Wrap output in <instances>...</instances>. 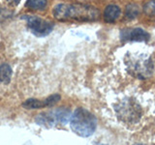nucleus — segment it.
I'll use <instances>...</instances> for the list:
<instances>
[{
  "label": "nucleus",
  "instance_id": "9b49d317",
  "mask_svg": "<svg viewBox=\"0 0 155 145\" xmlns=\"http://www.w3.org/2000/svg\"><path fill=\"white\" fill-rule=\"evenodd\" d=\"M22 106L26 109H36L45 108V105H44V101L37 99H28L25 102H23Z\"/></svg>",
  "mask_w": 155,
  "mask_h": 145
},
{
  "label": "nucleus",
  "instance_id": "1a4fd4ad",
  "mask_svg": "<svg viewBox=\"0 0 155 145\" xmlns=\"http://www.w3.org/2000/svg\"><path fill=\"white\" fill-rule=\"evenodd\" d=\"M52 113L54 115L56 123H60V124H66L68 121H69V119L72 117L70 109L64 108H60L53 110Z\"/></svg>",
  "mask_w": 155,
  "mask_h": 145
},
{
  "label": "nucleus",
  "instance_id": "4468645a",
  "mask_svg": "<svg viewBox=\"0 0 155 145\" xmlns=\"http://www.w3.org/2000/svg\"><path fill=\"white\" fill-rule=\"evenodd\" d=\"M61 97L59 94H52L50 97H48L46 100H44V105H45V108L46 106H52L56 105L58 102L60 101Z\"/></svg>",
  "mask_w": 155,
  "mask_h": 145
},
{
  "label": "nucleus",
  "instance_id": "9d476101",
  "mask_svg": "<svg viewBox=\"0 0 155 145\" xmlns=\"http://www.w3.org/2000/svg\"><path fill=\"white\" fill-rule=\"evenodd\" d=\"M12 68L8 63L0 65V84H8L12 77Z\"/></svg>",
  "mask_w": 155,
  "mask_h": 145
},
{
  "label": "nucleus",
  "instance_id": "ddd939ff",
  "mask_svg": "<svg viewBox=\"0 0 155 145\" xmlns=\"http://www.w3.org/2000/svg\"><path fill=\"white\" fill-rule=\"evenodd\" d=\"M48 5L46 0H29L25 3V7L31 10H44Z\"/></svg>",
  "mask_w": 155,
  "mask_h": 145
},
{
  "label": "nucleus",
  "instance_id": "f3484780",
  "mask_svg": "<svg viewBox=\"0 0 155 145\" xmlns=\"http://www.w3.org/2000/svg\"><path fill=\"white\" fill-rule=\"evenodd\" d=\"M135 145H143V144H140V143H138V144H135Z\"/></svg>",
  "mask_w": 155,
  "mask_h": 145
},
{
  "label": "nucleus",
  "instance_id": "f257e3e1",
  "mask_svg": "<svg viewBox=\"0 0 155 145\" xmlns=\"http://www.w3.org/2000/svg\"><path fill=\"white\" fill-rule=\"evenodd\" d=\"M52 14L54 18L60 21H94L100 17L98 8L82 3L57 4L53 8Z\"/></svg>",
  "mask_w": 155,
  "mask_h": 145
},
{
  "label": "nucleus",
  "instance_id": "6e6552de",
  "mask_svg": "<svg viewBox=\"0 0 155 145\" xmlns=\"http://www.w3.org/2000/svg\"><path fill=\"white\" fill-rule=\"evenodd\" d=\"M35 121L37 124L44 126L46 128H51L52 126H54V124L56 123L52 111H51V112H44L37 115Z\"/></svg>",
  "mask_w": 155,
  "mask_h": 145
},
{
  "label": "nucleus",
  "instance_id": "f8f14e48",
  "mask_svg": "<svg viewBox=\"0 0 155 145\" xmlns=\"http://www.w3.org/2000/svg\"><path fill=\"white\" fill-rule=\"evenodd\" d=\"M140 14V7L137 4H128L125 8V17L129 19L136 18Z\"/></svg>",
  "mask_w": 155,
  "mask_h": 145
},
{
  "label": "nucleus",
  "instance_id": "dca6fc26",
  "mask_svg": "<svg viewBox=\"0 0 155 145\" xmlns=\"http://www.w3.org/2000/svg\"><path fill=\"white\" fill-rule=\"evenodd\" d=\"M13 14H14V12L11 11V10H9L7 8H1L0 9V21L11 18L13 16Z\"/></svg>",
  "mask_w": 155,
  "mask_h": 145
},
{
  "label": "nucleus",
  "instance_id": "20e7f679",
  "mask_svg": "<svg viewBox=\"0 0 155 145\" xmlns=\"http://www.w3.org/2000/svg\"><path fill=\"white\" fill-rule=\"evenodd\" d=\"M126 64L130 74L140 79H145L151 76L153 72V64L149 57L140 56L137 58L128 56Z\"/></svg>",
  "mask_w": 155,
  "mask_h": 145
},
{
  "label": "nucleus",
  "instance_id": "f03ea898",
  "mask_svg": "<svg viewBox=\"0 0 155 145\" xmlns=\"http://www.w3.org/2000/svg\"><path fill=\"white\" fill-rule=\"evenodd\" d=\"M70 124L75 134L82 137H88L95 132L97 119L87 109L78 108L72 115Z\"/></svg>",
  "mask_w": 155,
  "mask_h": 145
},
{
  "label": "nucleus",
  "instance_id": "39448f33",
  "mask_svg": "<svg viewBox=\"0 0 155 145\" xmlns=\"http://www.w3.org/2000/svg\"><path fill=\"white\" fill-rule=\"evenodd\" d=\"M22 19H25L27 22V27L37 37H45L51 34L54 24L53 22L44 19L38 16H28L24 14L21 17Z\"/></svg>",
  "mask_w": 155,
  "mask_h": 145
},
{
  "label": "nucleus",
  "instance_id": "7ed1b4c3",
  "mask_svg": "<svg viewBox=\"0 0 155 145\" xmlns=\"http://www.w3.org/2000/svg\"><path fill=\"white\" fill-rule=\"evenodd\" d=\"M117 118L125 124H135L143 115L140 105L132 98H126L114 106Z\"/></svg>",
  "mask_w": 155,
  "mask_h": 145
},
{
  "label": "nucleus",
  "instance_id": "0eeeda50",
  "mask_svg": "<svg viewBox=\"0 0 155 145\" xmlns=\"http://www.w3.org/2000/svg\"><path fill=\"white\" fill-rule=\"evenodd\" d=\"M120 14H121V10L119 6L114 4H110L104 10L103 18L106 22L113 23L117 21L118 18L120 17Z\"/></svg>",
  "mask_w": 155,
  "mask_h": 145
},
{
  "label": "nucleus",
  "instance_id": "2eb2a0df",
  "mask_svg": "<svg viewBox=\"0 0 155 145\" xmlns=\"http://www.w3.org/2000/svg\"><path fill=\"white\" fill-rule=\"evenodd\" d=\"M143 12L147 16L155 17V0L154 1H149L144 4Z\"/></svg>",
  "mask_w": 155,
  "mask_h": 145
},
{
  "label": "nucleus",
  "instance_id": "423d86ee",
  "mask_svg": "<svg viewBox=\"0 0 155 145\" xmlns=\"http://www.w3.org/2000/svg\"><path fill=\"white\" fill-rule=\"evenodd\" d=\"M150 35L143 28H126L120 31V40L122 42H147Z\"/></svg>",
  "mask_w": 155,
  "mask_h": 145
}]
</instances>
